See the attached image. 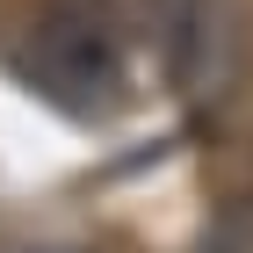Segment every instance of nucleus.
<instances>
[{
    "label": "nucleus",
    "instance_id": "f257e3e1",
    "mask_svg": "<svg viewBox=\"0 0 253 253\" xmlns=\"http://www.w3.org/2000/svg\"><path fill=\"white\" fill-rule=\"evenodd\" d=\"M22 73L43 94L73 101V109H94L116 87V37H109V22L94 7H51L22 43Z\"/></svg>",
    "mask_w": 253,
    "mask_h": 253
}]
</instances>
